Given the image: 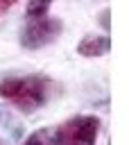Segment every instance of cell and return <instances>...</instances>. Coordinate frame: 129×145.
I'll return each instance as SVG.
<instances>
[{"mask_svg":"<svg viewBox=\"0 0 129 145\" xmlns=\"http://www.w3.org/2000/svg\"><path fill=\"white\" fill-rule=\"evenodd\" d=\"M52 88H54V84L45 75L7 77L0 82V97L11 102L23 113H32L52 97Z\"/></svg>","mask_w":129,"mask_h":145,"instance_id":"1","label":"cell"},{"mask_svg":"<svg viewBox=\"0 0 129 145\" xmlns=\"http://www.w3.org/2000/svg\"><path fill=\"white\" fill-rule=\"evenodd\" d=\"M100 131L97 116H75L61 122L54 131H48L52 145H95Z\"/></svg>","mask_w":129,"mask_h":145,"instance_id":"2","label":"cell"},{"mask_svg":"<svg viewBox=\"0 0 129 145\" xmlns=\"http://www.w3.org/2000/svg\"><path fill=\"white\" fill-rule=\"evenodd\" d=\"M61 20L54 16H43V18H27L23 29H20V45L27 50H38L45 48L48 43H52L59 34H61Z\"/></svg>","mask_w":129,"mask_h":145,"instance_id":"3","label":"cell"},{"mask_svg":"<svg viewBox=\"0 0 129 145\" xmlns=\"http://www.w3.org/2000/svg\"><path fill=\"white\" fill-rule=\"evenodd\" d=\"M111 50V39L109 36H100V34H91L84 36L77 43V52L81 57H102Z\"/></svg>","mask_w":129,"mask_h":145,"instance_id":"4","label":"cell"},{"mask_svg":"<svg viewBox=\"0 0 129 145\" xmlns=\"http://www.w3.org/2000/svg\"><path fill=\"white\" fill-rule=\"evenodd\" d=\"M50 5H52V0H29L27 9H25V16L27 18H43V16H48Z\"/></svg>","mask_w":129,"mask_h":145,"instance_id":"5","label":"cell"},{"mask_svg":"<svg viewBox=\"0 0 129 145\" xmlns=\"http://www.w3.org/2000/svg\"><path fill=\"white\" fill-rule=\"evenodd\" d=\"M45 134H48V131H36V134L27 136V140H25L23 145H45Z\"/></svg>","mask_w":129,"mask_h":145,"instance_id":"6","label":"cell"},{"mask_svg":"<svg viewBox=\"0 0 129 145\" xmlns=\"http://www.w3.org/2000/svg\"><path fill=\"white\" fill-rule=\"evenodd\" d=\"M109 14H111L109 9H102V11H100V25L106 27V32H109Z\"/></svg>","mask_w":129,"mask_h":145,"instance_id":"7","label":"cell"},{"mask_svg":"<svg viewBox=\"0 0 129 145\" xmlns=\"http://www.w3.org/2000/svg\"><path fill=\"white\" fill-rule=\"evenodd\" d=\"M16 2H18V0H0V16H2L7 9H11Z\"/></svg>","mask_w":129,"mask_h":145,"instance_id":"8","label":"cell"}]
</instances>
